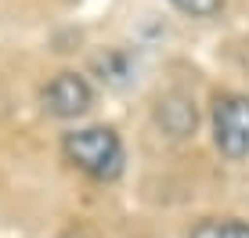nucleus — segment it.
Wrapping results in <instances>:
<instances>
[{"mask_svg":"<svg viewBox=\"0 0 249 238\" xmlns=\"http://www.w3.org/2000/svg\"><path fill=\"white\" fill-rule=\"evenodd\" d=\"M188 238H249V224H242V220H202Z\"/></svg>","mask_w":249,"mask_h":238,"instance_id":"5","label":"nucleus"},{"mask_svg":"<svg viewBox=\"0 0 249 238\" xmlns=\"http://www.w3.org/2000/svg\"><path fill=\"white\" fill-rule=\"evenodd\" d=\"M213 141L228 159L249 155V98L246 94L217 101V108H213Z\"/></svg>","mask_w":249,"mask_h":238,"instance_id":"2","label":"nucleus"},{"mask_svg":"<svg viewBox=\"0 0 249 238\" xmlns=\"http://www.w3.org/2000/svg\"><path fill=\"white\" fill-rule=\"evenodd\" d=\"M170 4H174L177 11L192 15V18H213V15H220L224 0H170Z\"/></svg>","mask_w":249,"mask_h":238,"instance_id":"6","label":"nucleus"},{"mask_svg":"<svg viewBox=\"0 0 249 238\" xmlns=\"http://www.w3.org/2000/svg\"><path fill=\"white\" fill-rule=\"evenodd\" d=\"M90 101H94L90 83L83 80V76H76V72H58L44 87V108L51 116H58V119L83 116L90 108Z\"/></svg>","mask_w":249,"mask_h":238,"instance_id":"3","label":"nucleus"},{"mask_svg":"<svg viewBox=\"0 0 249 238\" xmlns=\"http://www.w3.org/2000/svg\"><path fill=\"white\" fill-rule=\"evenodd\" d=\"M156 116H159V126L170 134V137H188V134L195 130V105L188 98H181V94L162 98Z\"/></svg>","mask_w":249,"mask_h":238,"instance_id":"4","label":"nucleus"},{"mask_svg":"<svg viewBox=\"0 0 249 238\" xmlns=\"http://www.w3.org/2000/svg\"><path fill=\"white\" fill-rule=\"evenodd\" d=\"M65 159L76 170H83L94 181H116L123 173V141L108 126H87V130L65 134Z\"/></svg>","mask_w":249,"mask_h":238,"instance_id":"1","label":"nucleus"}]
</instances>
